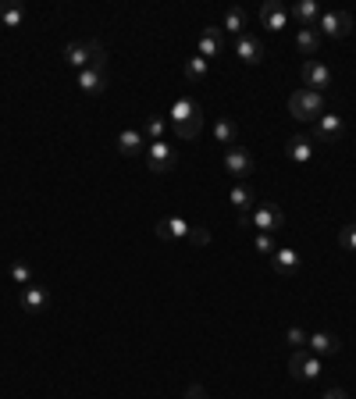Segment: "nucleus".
I'll return each mask as SVG.
<instances>
[{
    "mask_svg": "<svg viewBox=\"0 0 356 399\" xmlns=\"http://www.w3.org/2000/svg\"><path fill=\"white\" fill-rule=\"evenodd\" d=\"M167 122H171L178 139H196L203 132V108L193 96H178L171 104V111H167Z\"/></svg>",
    "mask_w": 356,
    "mask_h": 399,
    "instance_id": "1",
    "label": "nucleus"
},
{
    "mask_svg": "<svg viewBox=\"0 0 356 399\" xmlns=\"http://www.w3.org/2000/svg\"><path fill=\"white\" fill-rule=\"evenodd\" d=\"M64 64L75 68V71H82V68H100V71H104V64H107V50H104L100 40L68 43V47H64Z\"/></svg>",
    "mask_w": 356,
    "mask_h": 399,
    "instance_id": "2",
    "label": "nucleus"
},
{
    "mask_svg": "<svg viewBox=\"0 0 356 399\" xmlns=\"http://www.w3.org/2000/svg\"><path fill=\"white\" fill-rule=\"evenodd\" d=\"M289 111H292V118H299V122H317L321 115H324V93H317V89H296L292 96H289Z\"/></svg>",
    "mask_w": 356,
    "mask_h": 399,
    "instance_id": "3",
    "label": "nucleus"
},
{
    "mask_svg": "<svg viewBox=\"0 0 356 399\" xmlns=\"http://www.w3.org/2000/svg\"><path fill=\"white\" fill-rule=\"evenodd\" d=\"M242 225H253V229H260V232L271 236V232L285 229V211L278 204H271V200H260V204L253 207V214L242 218Z\"/></svg>",
    "mask_w": 356,
    "mask_h": 399,
    "instance_id": "4",
    "label": "nucleus"
},
{
    "mask_svg": "<svg viewBox=\"0 0 356 399\" xmlns=\"http://www.w3.org/2000/svg\"><path fill=\"white\" fill-rule=\"evenodd\" d=\"M289 374H292V381H314L321 374V357H314L310 349H292Z\"/></svg>",
    "mask_w": 356,
    "mask_h": 399,
    "instance_id": "5",
    "label": "nucleus"
},
{
    "mask_svg": "<svg viewBox=\"0 0 356 399\" xmlns=\"http://www.w3.org/2000/svg\"><path fill=\"white\" fill-rule=\"evenodd\" d=\"M253 168H256V164H253V154H249V150H242L239 143L225 150V171H228L235 182L249 178V175H253Z\"/></svg>",
    "mask_w": 356,
    "mask_h": 399,
    "instance_id": "6",
    "label": "nucleus"
},
{
    "mask_svg": "<svg viewBox=\"0 0 356 399\" xmlns=\"http://www.w3.org/2000/svg\"><path fill=\"white\" fill-rule=\"evenodd\" d=\"M317 33L331 36V40H342V36L352 33V15L349 11H324L321 22H317Z\"/></svg>",
    "mask_w": 356,
    "mask_h": 399,
    "instance_id": "7",
    "label": "nucleus"
},
{
    "mask_svg": "<svg viewBox=\"0 0 356 399\" xmlns=\"http://www.w3.org/2000/svg\"><path fill=\"white\" fill-rule=\"evenodd\" d=\"M260 22H263L267 33H282V29H289L292 15L282 0H267V4H260Z\"/></svg>",
    "mask_w": 356,
    "mask_h": 399,
    "instance_id": "8",
    "label": "nucleus"
},
{
    "mask_svg": "<svg viewBox=\"0 0 356 399\" xmlns=\"http://www.w3.org/2000/svg\"><path fill=\"white\" fill-rule=\"evenodd\" d=\"M146 164H150V171H157V175L171 171V168H174V146L164 143V139L146 143Z\"/></svg>",
    "mask_w": 356,
    "mask_h": 399,
    "instance_id": "9",
    "label": "nucleus"
},
{
    "mask_svg": "<svg viewBox=\"0 0 356 399\" xmlns=\"http://www.w3.org/2000/svg\"><path fill=\"white\" fill-rule=\"evenodd\" d=\"M299 75H303V86H307V89H317V93H324V89L331 86V68H328L324 61H307Z\"/></svg>",
    "mask_w": 356,
    "mask_h": 399,
    "instance_id": "10",
    "label": "nucleus"
},
{
    "mask_svg": "<svg viewBox=\"0 0 356 399\" xmlns=\"http://www.w3.org/2000/svg\"><path fill=\"white\" fill-rule=\"evenodd\" d=\"M22 311L25 314H43L47 307H50V289L47 285H29V289H22Z\"/></svg>",
    "mask_w": 356,
    "mask_h": 399,
    "instance_id": "11",
    "label": "nucleus"
},
{
    "mask_svg": "<svg viewBox=\"0 0 356 399\" xmlns=\"http://www.w3.org/2000/svg\"><path fill=\"white\" fill-rule=\"evenodd\" d=\"M235 57H239L242 64H260V61H263V40L242 33V36L235 40Z\"/></svg>",
    "mask_w": 356,
    "mask_h": 399,
    "instance_id": "12",
    "label": "nucleus"
},
{
    "mask_svg": "<svg viewBox=\"0 0 356 399\" xmlns=\"http://www.w3.org/2000/svg\"><path fill=\"white\" fill-rule=\"evenodd\" d=\"M342 129H345V125H342V118H338V115H328V111H324V115H321V118L314 122V136H310V139H321V143H335V139L342 136Z\"/></svg>",
    "mask_w": 356,
    "mask_h": 399,
    "instance_id": "13",
    "label": "nucleus"
},
{
    "mask_svg": "<svg viewBox=\"0 0 356 399\" xmlns=\"http://www.w3.org/2000/svg\"><path fill=\"white\" fill-rule=\"evenodd\" d=\"M289 15H292L303 29H317V22H321V4H317V0H296V4L289 8Z\"/></svg>",
    "mask_w": 356,
    "mask_h": 399,
    "instance_id": "14",
    "label": "nucleus"
},
{
    "mask_svg": "<svg viewBox=\"0 0 356 399\" xmlns=\"http://www.w3.org/2000/svg\"><path fill=\"white\" fill-rule=\"evenodd\" d=\"M221 47H225V43H221V25H207L203 36H200V43H196V54L210 61V57L221 54Z\"/></svg>",
    "mask_w": 356,
    "mask_h": 399,
    "instance_id": "15",
    "label": "nucleus"
},
{
    "mask_svg": "<svg viewBox=\"0 0 356 399\" xmlns=\"http://www.w3.org/2000/svg\"><path fill=\"white\" fill-rule=\"evenodd\" d=\"M307 349L314 357H335L338 353V339L331 332H314V335H307Z\"/></svg>",
    "mask_w": 356,
    "mask_h": 399,
    "instance_id": "16",
    "label": "nucleus"
},
{
    "mask_svg": "<svg viewBox=\"0 0 356 399\" xmlns=\"http://www.w3.org/2000/svg\"><path fill=\"white\" fill-rule=\"evenodd\" d=\"M228 200H232V207H235V211H242V214H246L249 207H256V204H260V200H256V189H253V185H246V182H235V185H232V192H228Z\"/></svg>",
    "mask_w": 356,
    "mask_h": 399,
    "instance_id": "17",
    "label": "nucleus"
},
{
    "mask_svg": "<svg viewBox=\"0 0 356 399\" xmlns=\"http://www.w3.org/2000/svg\"><path fill=\"white\" fill-rule=\"evenodd\" d=\"M189 232H193V229H189L186 218H164V221H157V236L167 239V243H171V239H189Z\"/></svg>",
    "mask_w": 356,
    "mask_h": 399,
    "instance_id": "18",
    "label": "nucleus"
},
{
    "mask_svg": "<svg viewBox=\"0 0 356 399\" xmlns=\"http://www.w3.org/2000/svg\"><path fill=\"white\" fill-rule=\"evenodd\" d=\"M285 154H289V161H296V164H310V161H314V139H310V136H292L289 146H285Z\"/></svg>",
    "mask_w": 356,
    "mask_h": 399,
    "instance_id": "19",
    "label": "nucleus"
},
{
    "mask_svg": "<svg viewBox=\"0 0 356 399\" xmlns=\"http://www.w3.org/2000/svg\"><path fill=\"white\" fill-rule=\"evenodd\" d=\"M299 264H303V260H299V253H296V250H289V246H278V250H275V257H271V267H275L278 274H296V271H299Z\"/></svg>",
    "mask_w": 356,
    "mask_h": 399,
    "instance_id": "20",
    "label": "nucleus"
},
{
    "mask_svg": "<svg viewBox=\"0 0 356 399\" xmlns=\"http://www.w3.org/2000/svg\"><path fill=\"white\" fill-rule=\"evenodd\" d=\"M78 89H82V93H93V96L104 93V89H107L104 71H100V68H82V71H78Z\"/></svg>",
    "mask_w": 356,
    "mask_h": 399,
    "instance_id": "21",
    "label": "nucleus"
},
{
    "mask_svg": "<svg viewBox=\"0 0 356 399\" xmlns=\"http://www.w3.org/2000/svg\"><path fill=\"white\" fill-rule=\"evenodd\" d=\"M118 150H121L125 157H136V154H143V150H146V139H143V132H139V129H125V132L118 136Z\"/></svg>",
    "mask_w": 356,
    "mask_h": 399,
    "instance_id": "22",
    "label": "nucleus"
},
{
    "mask_svg": "<svg viewBox=\"0 0 356 399\" xmlns=\"http://www.w3.org/2000/svg\"><path fill=\"white\" fill-rule=\"evenodd\" d=\"M214 139L225 143V146H235V139H239V125H235L232 118H218V122H214Z\"/></svg>",
    "mask_w": 356,
    "mask_h": 399,
    "instance_id": "23",
    "label": "nucleus"
},
{
    "mask_svg": "<svg viewBox=\"0 0 356 399\" xmlns=\"http://www.w3.org/2000/svg\"><path fill=\"white\" fill-rule=\"evenodd\" d=\"M296 47H299V54L314 57L317 47H321V33H317V29H299V33H296Z\"/></svg>",
    "mask_w": 356,
    "mask_h": 399,
    "instance_id": "24",
    "label": "nucleus"
},
{
    "mask_svg": "<svg viewBox=\"0 0 356 399\" xmlns=\"http://www.w3.org/2000/svg\"><path fill=\"white\" fill-rule=\"evenodd\" d=\"M225 29L235 33V40H239L242 29H246V11H242V8H228V11H225V22H221V33H225Z\"/></svg>",
    "mask_w": 356,
    "mask_h": 399,
    "instance_id": "25",
    "label": "nucleus"
},
{
    "mask_svg": "<svg viewBox=\"0 0 356 399\" xmlns=\"http://www.w3.org/2000/svg\"><path fill=\"white\" fill-rule=\"evenodd\" d=\"M186 79L196 86V82H203L207 79V57H200V54H193V57H186Z\"/></svg>",
    "mask_w": 356,
    "mask_h": 399,
    "instance_id": "26",
    "label": "nucleus"
},
{
    "mask_svg": "<svg viewBox=\"0 0 356 399\" xmlns=\"http://www.w3.org/2000/svg\"><path fill=\"white\" fill-rule=\"evenodd\" d=\"M25 18V8L22 4H0V22H4L8 29H18Z\"/></svg>",
    "mask_w": 356,
    "mask_h": 399,
    "instance_id": "27",
    "label": "nucleus"
},
{
    "mask_svg": "<svg viewBox=\"0 0 356 399\" xmlns=\"http://www.w3.org/2000/svg\"><path fill=\"white\" fill-rule=\"evenodd\" d=\"M11 282H15V285H22V289H29V285H36V274H32V267H29V264L15 260V264H11Z\"/></svg>",
    "mask_w": 356,
    "mask_h": 399,
    "instance_id": "28",
    "label": "nucleus"
},
{
    "mask_svg": "<svg viewBox=\"0 0 356 399\" xmlns=\"http://www.w3.org/2000/svg\"><path fill=\"white\" fill-rule=\"evenodd\" d=\"M164 129H167L164 118H146V125H143V139H146V143H157V139H164Z\"/></svg>",
    "mask_w": 356,
    "mask_h": 399,
    "instance_id": "29",
    "label": "nucleus"
},
{
    "mask_svg": "<svg viewBox=\"0 0 356 399\" xmlns=\"http://www.w3.org/2000/svg\"><path fill=\"white\" fill-rule=\"evenodd\" d=\"M253 246H256V253H263V257H275V239L267 236V232H256V239H253Z\"/></svg>",
    "mask_w": 356,
    "mask_h": 399,
    "instance_id": "30",
    "label": "nucleus"
},
{
    "mask_svg": "<svg viewBox=\"0 0 356 399\" xmlns=\"http://www.w3.org/2000/svg\"><path fill=\"white\" fill-rule=\"evenodd\" d=\"M338 246H342V250H349V253H356V225L338 229Z\"/></svg>",
    "mask_w": 356,
    "mask_h": 399,
    "instance_id": "31",
    "label": "nucleus"
},
{
    "mask_svg": "<svg viewBox=\"0 0 356 399\" xmlns=\"http://www.w3.org/2000/svg\"><path fill=\"white\" fill-rule=\"evenodd\" d=\"M285 342H289L292 349H303V346H307V332H303V328H289V332H285Z\"/></svg>",
    "mask_w": 356,
    "mask_h": 399,
    "instance_id": "32",
    "label": "nucleus"
},
{
    "mask_svg": "<svg viewBox=\"0 0 356 399\" xmlns=\"http://www.w3.org/2000/svg\"><path fill=\"white\" fill-rule=\"evenodd\" d=\"M189 239H193L196 246H210V239H214V236H210L207 229H193V232H189Z\"/></svg>",
    "mask_w": 356,
    "mask_h": 399,
    "instance_id": "33",
    "label": "nucleus"
},
{
    "mask_svg": "<svg viewBox=\"0 0 356 399\" xmlns=\"http://www.w3.org/2000/svg\"><path fill=\"white\" fill-rule=\"evenodd\" d=\"M186 399H207V388H203V385H189Z\"/></svg>",
    "mask_w": 356,
    "mask_h": 399,
    "instance_id": "34",
    "label": "nucleus"
},
{
    "mask_svg": "<svg viewBox=\"0 0 356 399\" xmlns=\"http://www.w3.org/2000/svg\"><path fill=\"white\" fill-rule=\"evenodd\" d=\"M321 399H349V395H345V392H342V388H328V392H324V395H321Z\"/></svg>",
    "mask_w": 356,
    "mask_h": 399,
    "instance_id": "35",
    "label": "nucleus"
}]
</instances>
